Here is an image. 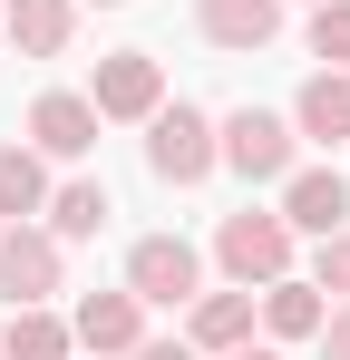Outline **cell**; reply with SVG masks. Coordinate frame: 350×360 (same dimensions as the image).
Returning a JSON list of instances; mask_svg holds the SVG:
<instances>
[{
  "label": "cell",
  "instance_id": "6da1fadb",
  "mask_svg": "<svg viewBox=\"0 0 350 360\" xmlns=\"http://www.w3.org/2000/svg\"><path fill=\"white\" fill-rule=\"evenodd\" d=\"M146 166H156L166 185H205L214 166H224L214 117H205V108H156V117H146Z\"/></svg>",
  "mask_w": 350,
  "mask_h": 360
},
{
  "label": "cell",
  "instance_id": "7a4b0ae2",
  "mask_svg": "<svg viewBox=\"0 0 350 360\" xmlns=\"http://www.w3.org/2000/svg\"><path fill=\"white\" fill-rule=\"evenodd\" d=\"M214 136H224V166L243 185H283L292 176V146H302V127H292V117H263V108H233Z\"/></svg>",
  "mask_w": 350,
  "mask_h": 360
},
{
  "label": "cell",
  "instance_id": "3957f363",
  "mask_svg": "<svg viewBox=\"0 0 350 360\" xmlns=\"http://www.w3.org/2000/svg\"><path fill=\"white\" fill-rule=\"evenodd\" d=\"M214 253H224V273L243 283V292H253V283H283V273H292V224H283V214H253V205H243V214H224Z\"/></svg>",
  "mask_w": 350,
  "mask_h": 360
},
{
  "label": "cell",
  "instance_id": "277c9868",
  "mask_svg": "<svg viewBox=\"0 0 350 360\" xmlns=\"http://www.w3.org/2000/svg\"><path fill=\"white\" fill-rule=\"evenodd\" d=\"M195 283H205V263H195V243L185 234H146L136 253H127V292L136 302H195Z\"/></svg>",
  "mask_w": 350,
  "mask_h": 360
},
{
  "label": "cell",
  "instance_id": "5b68a950",
  "mask_svg": "<svg viewBox=\"0 0 350 360\" xmlns=\"http://www.w3.org/2000/svg\"><path fill=\"white\" fill-rule=\"evenodd\" d=\"M88 108H98V117H156V108H166V68L146 59V49H117V59H98Z\"/></svg>",
  "mask_w": 350,
  "mask_h": 360
},
{
  "label": "cell",
  "instance_id": "8992f818",
  "mask_svg": "<svg viewBox=\"0 0 350 360\" xmlns=\"http://www.w3.org/2000/svg\"><path fill=\"white\" fill-rule=\"evenodd\" d=\"M49 292H58V234L10 224V234H0V302L30 311V302H49Z\"/></svg>",
  "mask_w": 350,
  "mask_h": 360
},
{
  "label": "cell",
  "instance_id": "52a82bcc",
  "mask_svg": "<svg viewBox=\"0 0 350 360\" xmlns=\"http://www.w3.org/2000/svg\"><path fill=\"white\" fill-rule=\"evenodd\" d=\"M283 224H292V234H341V224H350V176H331V166L283 176Z\"/></svg>",
  "mask_w": 350,
  "mask_h": 360
},
{
  "label": "cell",
  "instance_id": "ba28073f",
  "mask_svg": "<svg viewBox=\"0 0 350 360\" xmlns=\"http://www.w3.org/2000/svg\"><path fill=\"white\" fill-rule=\"evenodd\" d=\"M30 146H39V156H88V146H98V108L68 98V88H49V98L30 108Z\"/></svg>",
  "mask_w": 350,
  "mask_h": 360
},
{
  "label": "cell",
  "instance_id": "9c48e42d",
  "mask_svg": "<svg viewBox=\"0 0 350 360\" xmlns=\"http://www.w3.org/2000/svg\"><path fill=\"white\" fill-rule=\"evenodd\" d=\"M195 20H205L214 49H263L283 30V0H195Z\"/></svg>",
  "mask_w": 350,
  "mask_h": 360
},
{
  "label": "cell",
  "instance_id": "30bf717a",
  "mask_svg": "<svg viewBox=\"0 0 350 360\" xmlns=\"http://www.w3.org/2000/svg\"><path fill=\"white\" fill-rule=\"evenodd\" d=\"M292 127H302L311 146H341L350 136V68H321V78L292 98Z\"/></svg>",
  "mask_w": 350,
  "mask_h": 360
},
{
  "label": "cell",
  "instance_id": "8fae6325",
  "mask_svg": "<svg viewBox=\"0 0 350 360\" xmlns=\"http://www.w3.org/2000/svg\"><path fill=\"white\" fill-rule=\"evenodd\" d=\"M0 20H10L20 59H58V49H68V30H78V10H68V0H0Z\"/></svg>",
  "mask_w": 350,
  "mask_h": 360
},
{
  "label": "cell",
  "instance_id": "7c38bea8",
  "mask_svg": "<svg viewBox=\"0 0 350 360\" xmlns=\"http://www.w3.org/2000/svg\"><path fill=\"white\" fill-rule=\"evenodd\" d=\"M136 321H146V302H136V292H88L68 331H78L88 351H136Z\"/></svg>",
  "mask_w": 350,
  "mask_h": 360
},
{
  "label": "cell",
  "instance_id": "4fadbf2b",
  "mask_svg": "<svg viewBox=\"0 0 350 360\" xmlns=\"http://www.w3.org/2000/svg\"><path fill=\"white\" fill-rule=\"evenodd\" d=\"M233 341H253V292H195V351L224 360Z\"/></svg>",
  "mask_w": 350,
  "mask_h": 360
},
{
  "label": "cell",
  "instance_id": "5bb4252c",
  "mask_svg": "<svg viewBox=\"0 0 350 360\" xmlns=\"http://www.w3.org/2000/svg\"><path fill=\"white\" fill-rule=\"evenodd\" d=\"M68 351H78V331L49 321L39 302H30V311H10V331H0V360H68Z\"/></svg>",
  "mask_w": 350,
  "mask_h": 360
},
{
  "label": "cell",
  "instance_id": "9a60e30c",
  "mask_svg": "<svg viewBox=\"0 0 350 360\" xmlns=\"http://www.w3.org/2000/svg\"><path fill=\"white\" fill-rule=\"evenodd\" d=\"M263 321H273V331H283V341H311V331H321V321H331V311H321V283H263Z\"/></svg>",
  "mask_w": 350,
  "mask_h": 360
},
{
  "label": "cell",
  "instance_id": "2e32d148",
  "mask_svg": "<svg viewBox=\"0 0 350 360\" xmlns=\"http://www.w3.org/2000/svg\"><path fill=\"white\" fill-rule=\"evenodd\" d=\"M0 214H10V224L49 214V176H39V156H30V146H0Z\"/></svg>",
  "mask_w": 350,
  "mask_h": 360
},
{
  "label": "cell",
  "instance_id": "e0dca14e",
  "mask_svg": "<svg viewBox=\"0 0 350 360\" xmlns=\"http://www.w3.org/2000/svg\"><path fill=\"white\" fill-rule=\"evenodd\" d=\"M98 224H108V185H88V176H78V185H58V195H49V234H58V243L98 234Z\"/></svg>",
  "mask_w": 350,
  "mask_h": 360
},
{
  "label": "cell",
  "instance_id": "ac0fdd59",
  "mask_svg": "<svg viewBox=\"0 0 350 360\" xmlns=\"http://www.w3.org/2000/svg\"><path fill=\"white\" fill-rule=\"evenodd\" d=\"M311 59L350 68V0H311Z\"/></svg>",
  "mask_w": 350,
  "mask_h": 360
},
{
  "label": "cell",
  "instance_id": "d6986e66",
  "mask_svg": "<svg viewBox=\"0 0 350 360\" xmlns=\"http://www.w3.org/2000/svg\"><path fill=\"white\" fill-rule=\"evenodd\" d=\"M311 283L350 302V224H341V234H321V253H311Z\"/></svg>",
  "mask_w": 350,
  "mask_h": 360
},
{
  "label": "cell",
  "instance_id": "ffe728a7",
  "mask_svg": "<svg viewBox=\"0 0 350 360\" xmlns=\"http://www.w3.org/2000/svg\"><path fill=\"white\" fill-rule=\"evenodd\" d=\"M321 351H331V360H350V302L331 311V321H321Z\"/></svg>",
  "mask_w": 350,
  "mask_h": 360
},
{
  "label": "cell",
  "instance_id": "44dd1931",
  "mask_svg": "<svg viewBox=\"0 0 350 360\" xmlns=\"http://www.w3.org/2000/svg\"><path fill=\"white\" fill-rule=\"evenodd\" d=\"M127 360H205V351H195V341H136Z\"/></svg>",
  "mask_w": 350,
  "mask_h": 360
},
{
  "label": "cell",
  "instance_id": "7402d4cb",
  "mask_svg": "<svg viewBox=\"0 0 350 360\" xmlns=\"http://www.w3.org/2000/svg\"><path fill=\"white\" fill-rule=\"evenodd\" d=\"M224 360H283V351H263V341H233V351Z\"/></svg>",
  "mask_w": 350,
  "mask_h": 360
},
{
  "label": "cell",
  "instance_id": "603a6c76",
  "mask_svg": "<svg viewBox=\"0 0 350 360\" xmlns=\"http://www.w3.org/2000/svg\"><path fill=\"white\" fill-rule=\"evenodd\" d=\"M0 39H10V20H0Z\"/></svg>",
  "mask_w": 350,
  "mask_h": 360
},
{
  "label": "cell",
  "instance_id": "cb8c5ba5",
  "mask_svg": "<svg viewBox=\"0 0 350 360\" xmlns=\"http://www.w3.org/2000/svg\"><path fill=\"white\" fill-rule=\"evenodd\" d=\"M98 10H117V0H98Z\"/></svg>",
  "mask_w": 350,
  "mask_h": 360
}]
</instances>
